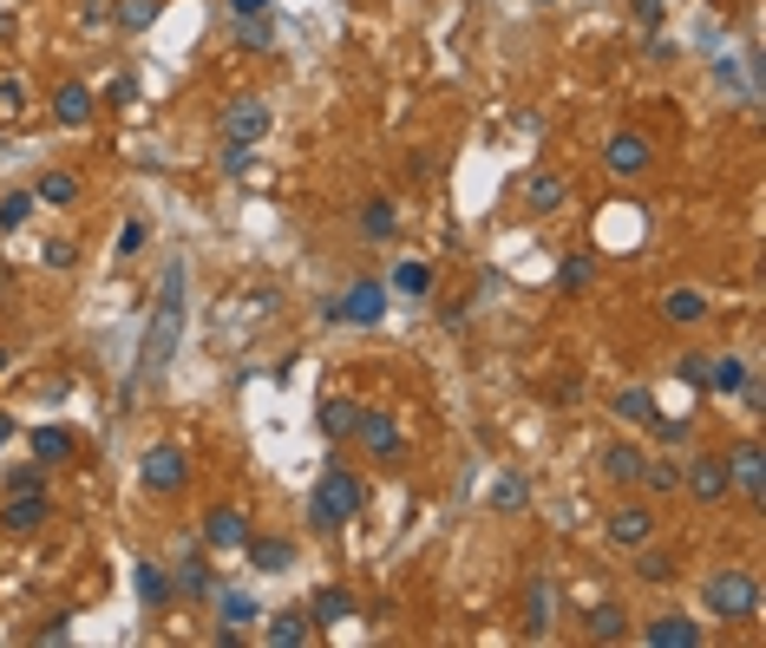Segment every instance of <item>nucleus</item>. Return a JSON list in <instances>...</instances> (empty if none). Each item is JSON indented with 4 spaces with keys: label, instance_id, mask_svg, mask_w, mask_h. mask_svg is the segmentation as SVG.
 I'll return each instance as SVG.
<instances>
[{
    "label": "nucleus",
    "instance_id": "30",
    "mask_svg": "<svg viewBox=\"0 0 766 648\" xmlns=\"http://www.w3.org/2000/svg\"><path fill=\"white\" fill-rule=\"evenodd\" d=\"M636 485H649V498H669V492H682V466L675 459H656V466L643 459V479Z\"/></svg>",
    "mask_w": 766,
    "mask_h": 648
},
{
    "label": "nucleus",
    "instance_id": "28",
    "mask_svg": "<svg viewBox=\"0 0 766 648\" xmlns=\"http://www.w3.org/2000/svg\"><path fill=\"white\" fill-rule=\"evenodd\" d=\"M216 616H223V629H243V623H262V603L249 590H223L216 597Z\"/></svg>",
    "mask_w": 766,
    "mask_h": 648
},
{
    "label": "nucleus",
    "instance_id": "12",
    "mask_svg": "<svg viewBox=\"0 0 766 648\" xmlns=\"http://www.w3.org/2000/svg\"><path fill=\"white\" fill-rule=\"evenodd\" d=\"M643 643H649V648H702V623H695V616L662 610V616H649V623H643Z\"/></svg>",
    "mask_w": 766,
    "mask_h": 648
},
{
    "label": "nucleus",
    "instance_id": "17",
    "mask_svg": "<svg viewBox=\"0 0 766 648\" xmlns=\"http://www.w3.org/2000/svg\"><path fill=\"white\" fill-rule=\"evenodd\" d=\"M52 118H59L66 131H85V125H92V85L66 79V85L52 92Z\"/></svg>",
    "mask_w": 766,
    "mask_h": 648
},
{
    "label": "nucleus",
    "instance_id": "33",
    "mask_svg": "<svg viewBox=\"0 0 766 648\" xmlns=\"http://www.w3.org/2000/svg\"><path fill=\"white\" fill-rule=\"evenodd\" d=\"M590 282H597V256H570V262L557 269V288H564V295H584Z\"/></svg>",
    "mask_w": 766,
    "mask_h": 648
},
{
    "label": "nucleus",
    "instance_id": "3",
    "mask_svg": "<svg viewBox=\"0 0 766 648\" xmlns=\"http://www.w3.org/2000/svg\"><path fill=\"white\" fill-rule=\"evenodd\" d=\"M702 603H708L721 623H754V610H761V584H754L747 570H721V577H708Z\"/></svg>",
    "mask_w": 766,
    "mask_h": 648
},
{
    "label": "nucleus",
    "instance_id": "6",
    "mask_svg": "<svg viewBox=\"0 0 766 648\" xmlns=\"http://www.w3.org/2000/svg\"><path fill=\"white\" fill-rule=\"evenodd\" d=\"M682 485H688L695 505H728V492H734V466H728V452H695V459L682 466Z\"/></svg>",
    "mask_w": 766,
    "mask_h": 648
},
{
    "label": "nucleus",
    "instance_id": "39",
    "mask_svg": "<svg viewBox=\"0 0 766 648\" xmlns=\"http://www.w3.org/2000/svg\"><path fill=\"white\" fill-rule=\"evenodd\" d=\"M636 577H643V584H675V557L643 551V557H636Z\"/></svg>",
    "mask_w": 766,
    "mask_h": 648
},
{
    "label": "nucleus",
    "instance_id": "35",
    "mask_svg": "<svg viewBox=\"0 0 766 648\" xmlns=\"http://www.w3.org/2000/svg\"><path fill=\"white\" fill-rule=\"evenodd\" d=\"M33 223V190H7L0 197V229L13 236V229H26Z\"/></svg>",
    "mask_w": 766,
    "mask_h": 648
},
{
    "label": "nucleus",
    "instance_id": "7",
    "mask_svg": "<svg viewBox=\"0 0 766 648\" xmlns=\"http://www.w3.org/2000/svg\"><path fill=\"white\" fill-rule=\"evenodd\" d=\"M262 131H269V105H262L256 92H243V98H229V105H223V144L256 151V144H262Z\"/></svg>",
    "mask_w": 766,
    "mask_h": 648
},
{
    "label": "nucleus",
    "instance_id": "45",
    "mask_svg": "<svg viewBox=\"0 0 766 648\" xmlns=\"http://www.w3.org/2000/svg\"><path fill=\"white\" fill-rule=\"evenodd\" d=\"M629 7H636V20H643V26H662L675 0H629Z\"/></svg>",
    "mask_w": 766,
    "mask_h": 648
},
{
    "label": "nucleus",
    "instance_id": "40",
    "mask_svg": "<svg viewBox=\"0 0 766 648\" xmlns=\"http://www.w3.org/2000/svg\"><path fill=\"white\" fill-rule=\"evenodd\" d=\"M151 20H157V0H118V26L125 33H144Z\"/></svg>",
    "mask_w": 766,
    "mask_h": 648
},
{
    "label": "nucleus",
    "instance_id": "38",
    "mask_svg": "<svg viewBox=\"0 0 766 648\" xmlns=\"http://www.w3.org/2000/svg\"><path fill=\"white\" fill-rule=\"evenodd\" d=\"M643 426H649L662 446H688V439H695V426H688V420H662V413H649Z\"/></svg>",
    "mask_w": 766,
    "mask_h": 648
},
{
    "label": "nucleus",
    "instance_id": "25",
    "mask_svg": "<svg viewBox=\"0 0 766 648\" xmlns=\"http://www.w3.org/2000/svg\"><path fill=\"white\" fill-rule=\"evenodd\" d=\"M584 636H590V643H623V636H629V616H623V603H597V610L584 616Z\"/></svg>",
    "mask_w": 766,
    "mask_h": 648
},
{
    "label": "nucleus",
    "instance_id": "50",
    "mask_svg": "<svg viewBox=\"0 0 766 648\" xmlns=\"http://www.w3.org/2000/svg\"><path fill=\"white\" fill-rule=\"evenodd\" d=\"M0 439H13V420H7V413H0Z\"/></svg>",
    "mask_w": 766,
    "mask_h": 648
},
{
    "label": "nucleus",
    "instance_id": "13",
    "mask_svg": "<svg viewBox=\"0 0 766 648\" xmlns=\"http://www.w3.org/2000/svg\"><path fill=\"white\" fill-rule=\"evenodd\" d=\"M564 197H570V177H564V170H531V177H525V210H531V216L564 210Z\"/></svg>",
    "mask_w": 766,
    "mask_h": 648
},
{
    "label": "nucleus",
    "instance_id": "36",
    "mask_svg": "<svg viewBox=\"0 0 766 648\" xmlns=\"http://www.w3.org/2000/svg\"><path fill=\"white\" fill-rule=\"evenodd\" d=\"M393 288L400 295H426L433 288V269L426 262H393Z\"/></svg>",
    "mask_w": 766,
    "mask_h": 648
},
{
    "label": "nucleus",
    "instance_id": "52",
    "mask_svg": "<svg viewBox=\"0 0 766 648\" xmlns=\"http://www.w3.org/2000/svg\"><path fill=\"white\" fill-rule=\"evenodd\" d=\"M538 7H557V0H538Z\"/></svg>",
    "mask_w": 766,
    "mask_h": 648
},
{
    "label": "nucleus",
    "instance_id": "26",
    "mask_svg": "<svg viewBox=\"0 0 766 648\" xmlns=\"http://www.w3.org/2000/svg\"><path fill=\"white\" fill-rule=\"evenodd\" d=\"M33 203H46V210H72V203H79V177H72V170H46L39 190H33Z\"/></svg>",
    "mask_w": 766,
    "mask_h": 648
},
{
    "label": "nucleus",
    "instance_id": "9",
    "mask_svg": "<svg viewBox=\"0 0 766 648\" xmlns=\"http://www.w3.org/2000/svg\"><path fill=\"white\" fill-rule=\"evenodd\" d=\"M46 518H52V498L46 492H7V505H0V531L7 538H33Z\"/></svg>",
    "mask_w": 766,
    "mask_h": 648
},
{
    "label": "nucleus",
    "instance_id": "37",
    "mask_svg": "<svg viewBox=\"0 0 766 648\" xmlns=\"http://www.w3.org/2000/svg\"><path fill=\"white\" fill-rule=\"evenodd\" d=\"M525 498H531V485H525V479H518V472H505V479H498V485H492V511H518V505H525Z\"/></svg>",
    "mask_w": 766,
    "mask_h": 648
},
{
    "label": "nucleus",
    "instance_id": "48",
    "mask_svg": "<svg viewBox=\"0 0 766 648\" xmlns=\"http://www.w3.org/2000/svg\"><path fill=\"white\" fill-rule=\"evenodd\" d=\"M649 59H675V39H662V33H649V46H643Z\"/></svg>",
    "mask_w": 766,
    "mask_h": 648
},
{
    "label": "nucleus",
    "instance_id": "23",
    "mask_svg": "<svg viewBox=\"0 0 766 648\" xmlns=\"http://www.w3.org/2000/svg\"><path fill=\"white\" fill-rule=\"evenodd\" d=\"M603 479H610V485H636V479H643V446H629V439L603 446Z\"/></svg>",
    "mask_w": 766,
    "mask_h": 648
},
{
    "label": "nucleus",
    "instance_id": "43",
    "mask_svg": "<svg viewBox=\"0 0 766 648\" xmlns=\"http://www.w3.org/2000/svg\"><path fill=\"white\" fill-rule=\"evenodd\" d=\"M688 387H708V354H682V367H675Z\"/></svg>",
    "mask_w": 766,
    "mask_h": 648
},
{
    "label": "nucleus",
    "instance_id": "31",
    "mask_svg": "<svg viewBox=\"0 0 766 648\" xmlns=\"http://www.w3.org/2000/svg\"><path fill=\"white\" fill-rule=\"evenodd\" d=\"M177 590H184V597H197V603H203V597H216V584H210V570H203V557H197V551H184V564H177Z\"/></svg>",
    "mask_w": 766,
    "mask_h": 648
},
{
    "label": "nucleus",
    "instance_id": "49",
    "mask_svg": "<svg viewBox=\"0 0 766 648\" xmlns=\"http://www.w3.org/2000/svg\"><path fill=\"white\" fill-rule=\"evenodd\" d=\"M229 7H236L243 20H262V13H269V0H229Z\"/></svg>",
    "mask_w": 766,
    "mask_h": 648
},
{
    "label": "nucleus",
    "instance_id": "18",
    "mask_svg": "<svg viewBox=\"0 0 766 648\" xmlns=\"http://www.w3.org/2000/svg\"><path fill=\"white\" fill-rule=\"evenodd\" d=\"M262 643H269V648L315 643V616H308V610H275V616H269V629H262Z\"/></svg>",
    "mask_w": 766,
    "mask_h": 648
},
{
    "label": "nucleus",
    "instance_id": "44",
    "mask_svg": "<svg viewBox=\"0 0 766 648\" xmlns=\"http://www.w3.org/2000/svg\"><path fill=\"white\" fill-rule=\"evenodd\" d=\"M7 492H46V466L33 472V466H20L13 479H7Z\"/></svg>",
    "mask_w": 766,
    "mask_h": 648
},
{
    "label": "nucleus",
    "instance_id": "24",
    "mask_svg": "<svg viewBox=\"0 0 766 648\" xmlns=\"http://www.w3.org/2000/svg\"><path fill=\"white\" fill-rule=\"evenodd\" d=\"M393 229H400V210H393V197H367V203H361V236H367V243H387Z\"/></svg>",
    "mask_w": 766,
    "mask_h": 648
},
{
    "label": "nucleus",
    "instance_id": "8",
    "mask_svg": "<svg viewBox=\"0 0 766 648\" xmlns=\"http://www.w3.org/2000/svg\"><path fill=\"white\" fill-rule=\"evenodd\" d=\"M328 315H334V321H347V328H374V321L387 315V288H380V282H354L347 295H334V302H328Z\"/></svg>",
    "mask_w": 766,
    "mask_h": 648
},
{
    "label": "nucleus",
    "instance_id": "47",
    "mask_svg": "<svg viewBox=\"0 0 766 648\" xmlns=\"http://www.w3.org/2000/svg\"><path fill=\"white\" fill-rule=\"evenodd\" d=\"M131 98H138V79H131V72H125V79H111V105H131Z\"/></svg>",
    "mask_w": 766,
    "mask_h": 648
},
{
    "label": "nucleus",
    "instance_id": "20",
    "mask_svg": "<svg viewBox=\"0 0 766 648\" xmlns=\"http://www.w3.org/2000/svg\"><path fill=\"white\" fill-rule=\"evenodd\" d=\"M26 446H33V466H66V459L79 452V439H72L66 426H33Z\"/></svg>",
    "mask_w": 766,
    "mask_h": 648
},
{
    "label": "nucleus",
    "instance_id": "21",
    "mask_svg": "<svg viewBox=\"0 0 766 648\" xmlns=\"http://www.w3.org/2000/svg\"><path fill=\"white\" fill-rule=\"evenodd\" d=\"M551 616H557L551 584H544V577H531V584H525V636H531V643H544V636H551Z\"/></svg>",
    "mask_w": 766,
    "mask_h": 648
},
{
    "label": "nucleus",
    "instance_id": "42",
    "mask_svg": "<svg viewBox=\"0 0 766 648\" xmlns=\"http://www.w3.org/2000/svg\"><path fill=\"white\" fill-rule=\"evenodd\" d=\"M72 262H79V249H72L66 236H59V243H46V269H59V275H66Z\"/></svg>",
    "mask_w": 766,
    "mask_h": 648
},
{
    "label": "nucleus",
    "instance_id": "19",
    "mask_svg": "<svg viewBox=\"0 0 766 648\" xmlns=\"http://www.w3.org/2000/svg\"><path fill=\"white\" fill-rule=\"evenodd\" d=\"M354 420H361V407H354L347 393H328V400L315 407V426H321L334 446H341V439H354Z\"/></svg>",
    "mask_w": 766,
    "mask_h": 648
},
{
    "label": "nucleus",
    "instance_id": "5",
    "mask_svg": "<svg viewBox=\"0 0 766 648\" xmlns=\"http://www.w3.org/2000/svg\"><path fill=\"white\" fill-rule=\"evenodd\" d=\"M138 485H144L151 498H177V492L190 485V459H184V446H144V459H138Z\"/></svg>",
    "mask_w": 766,
    "mask_h": 648
},
{
    "label": "nucleus",
    "instance_id": "1",
    "mask_svg": "<svg viewBox=\"0 0 766 648\" xmlns=\"http://www.w3.org/2000/svg\"><path fill=\"white\" fill-rule=\"evenodd\" d=\"M177 341H184V262H170L164 282H157V308H151V328H144V354H138L144 380H164V367L177 361Z\"/></svg>",
    "mask_w": 766,
    "mask_h": 648
},
{
    "label": "nucleus",
    "instance_id": "46",
    "mask_svg": "<svg viewBox=\"0 0 766 648\" xmlns=\"http://www.w3.org/2000/svg\"><path fill=\"white\" fill-rule=\"evenodd\" d=\"M20 98H26V92H20L13 79H0V125H7V118H20Z\"/></svg>",
    "mask_w": 766,
    "mask_h": 648
},
{
    "label": "nucleus",
    "instance_id": "15",
    "mask_svg": "<svg viewBox=\"0 0 766 648\" xmlns=\"http://www.w3.org/2000/svg\"><path fill=\"white\" fill-rule=\"evenodd\" d=\"M243 557H249V570H262V577H288V570H295V544H288V538H256V531H249Z\"/></svg>",
    "mask_w": 766,
    "mask_h": 648
},
{
    "label": "nucleus",
    "instance_id": "11",
    "mask_svg": "<svg viewBox=\"0 0 766 648\" xmlns=\"http://www.w3.org/2000/svg\"><path fill=\"white\" fill-rule=\"evenodd\" d=\"M203 544H210V551H243V544H249V518H243L236 505H210V511H203Z\"/></svg>",
    "mask_w": 766,
    "mask_h": 648
},
{
    "label": "nucleus",
    "instance_id": "51",
    "mask_svg": "<svg viewBox=\"0 0 766 648\" xmlns=\"http://www.w3.org/2000/svg\"><path fill=\"white\" fill-rule=\"evenodd\" d=\"M0 374H7V347H0Z\"/></svg>",
    "mask_w": 766,
    "mask_h": 648
},
{
    "label": "nucleus",
    "instance_id": "14",
    "mask_svg": "<svg viewBox=\"0 0 766 648\" xmlns=\"http://www.w3.org/2000/svg\"><path fill=\"white\" fill-rule=\"evenodd\" d=\"M649 538H656V511H649V505H623V511L610 518V544H616V551H643Z\"/></svg>",
    "mask_w": 766,
    "mask_h": 648
},
{
    "label": "nucleus",
    "instance_id": "10",
    "mask_svg": "<svg viewBox=\"0 0 766 648\" xmlns=\"http://www.w3.org/2000/svg\"><path fill=\"white\" fill-rule=\"evenodd\" d=\"M603 164H610L616 177H643V170L656 164V144H649L643 131H616V138L603 144Z\"/></svg>",
    "mask_w": 766,
    "mask_h": 648
},
{
    "label": "nucleus",
    "instance_id": "41",
    "mask_svg": "<svg viewBox=\"0 0 766 648\" xmlns=\"http://www.w3.org/2000/svg\"><path fill=\"white\" fill-rule=\"evenodd\" d=\"M144 243H151V229H144V223H138V216H131V223H125V229H118V256H138V249H144Z\"/></svg>",
    "mask_w": 766,
    "mask_h": 648
},
{
    "label": "nucleus",
    "instance_id": "2",
    "mask_svg": "<svg viewBox=\"0 0 766 648\" xmlns=\"http://www.w3.org/2000/svg\"><path fill=\"white\" fill-rule=\"evenodd\" d=\"M361 511H367V485H361L347 466H328V472L315 479V492H308V531L334 538V531H347Z\"/></svg>",
    "mask_w": 766,
    "mask_h": 648
},
{
    "label": "nucleus",
    "instance_id": "22",
    "mask_svg": "<svg viewBox=\"0 0 766 648\" xmlns=\"http://www.w3.org/2000/svg\"><path fill=\"white\" fill-rule=\"evenodd\" d=\"M662 315H669L675 328H702V321H708V295H702V288H669V295H662Z\"/></svg>",
    "mask_w": 766,
    "mask_h": 648
},
{
    "label": "nucleus",
    "instance_id": "29",
    "mask_svg": "<svg viewBox=\"0 0 766 648\" xmlns=\"http://www.w3.org/2000/svg\"><path fill=\"white\" fill-rule=\"evenodd\" d=\"M308 616H315L321 629H334V623H347V616H354V597H347V590H315Z\"/></svg>",
    "mask_w": 766,
    "mask_h": 648
},
{
    "label": "nucleus",
    "instance_id": "27",
    "mask_svg": "<svg viewBox=\"0 0 766 648\" xmlns=\"http://www.w3.org/2000/svg\"><path fill=\"white\" fill-rule=\"evenodd\" d=\"M741 380H747L741 354H708V387L702 393H741Z\"/></svg>",
    "mask_w": 766,
    "mask_h": 648
},
{
    "label": "nucleus",
    "instance_id": "16",
    "mask_svg": "<svg viewBox=\"0 0 766 648\" xmlns=\"http://www.w3.org/2000/svg\"><path fill=\"white\" fill-rule=\"evenodd\" d=\"M728 466H734V485H741V492L761 505V498H766V452H761V439L734 446V452H728Z\"/></svg>",
    "mask_w": 766,
    "mask_h": 648
},
{
    "label": "nucleus",
    "instance_id": "34",
    "mask_svg": "<svg viewBox=\"0 0 766 648\" xmlns=\"http://www.w3.org/2000/svg\"><path fill=\"white\" fill-rule=\"evenodd\" d=\"M649 413H656V393H649V387H623V393H616V420H629V426H643Z\"/></svg>",
    "mask_w": 766,
    "mask_h": 648
},
{
    "label": "nucleus",
    "instance_id": "32",
    "mask_svg": "<svg viewBox=\"0 0 766 648\" xmlns=\"http://www.w3.org/2000/svg\"><path fill=\"white\" fill-rule=\"evenodd\" d=\"M138 603H144V610H164V603H170V577H164V564H138Z\"/></svg>",
    "mask_w": 766,
    "mask_h": 648
},
{
    "label": "nucleus",
    "instance_id": "4",
    "mask_svg": "<svg viewBox=\"0 0 766 648\" xmlns=\"http://www.w3.org/2000/svg\"><path fill=\"white\" fill-rule=\"evenodd\" d=\"M354 439H361V452H367L374 466L400 472V459H406V439H400V420H393V413H380V407H361V420H354Z\"/></svg>",
    "mask_w": 766,
    "mask_h": 648
}]
</instances>
